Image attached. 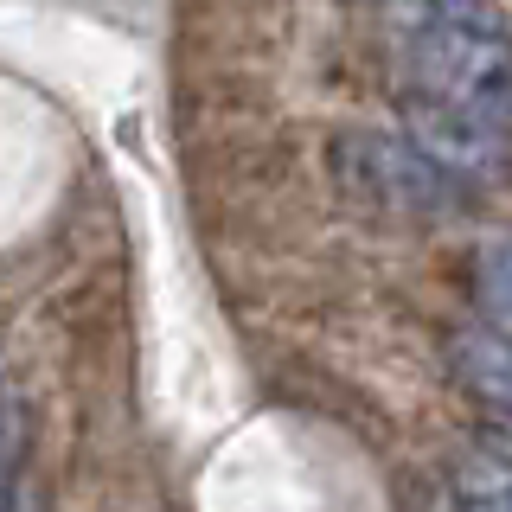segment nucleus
I'll use <instances>...</instances> for the list:
<instances>
[{
	"instance_id": "nucleus-1",
	"label": "nucleus",
	"mask_w": 512,
	"mask_h": 512,
	"mask_svg": "<svg viewBox=\"0 0 512 512\" xmlns=\"http://www.w3.org/2000/svg\"><path fill=\"white\" fill-rule=\"evenodd\" d=\"M397 90L410 96H436L455 103L480 122H500L512 109V84H506V32L493 13L480 20H455L436 32H410L397 45Z\"/></svg>"
},
{
	"instance_id": "nucleus-2",
	"label": "nucleus",
	"mask_w": 512,
	"mask_h": 512,
	"mask_svg": "<svg viewBox=\"0 0 512 512\" xmlns=\"http://www.w3.org/2000/svg\"><path fill=\"white\" fill-rule=\"evenodd\" d=\"M333 180L359 205L384 218H442L461 205V186L442 167H429L404 135H372V128H346L333 141Z\"/></svg>"
},
{
	"instance_id": "nucleus-3",
	"label": "nucleus",
	"mask_w": 512,
	"mask_h": 512,
	"mask_svg": "<svg viewBox=\"0 0 512 512\" xmlns=\"http://www.w3.org/2000/svg\"><path fill=\"white\" fill-rule=\"evenodd\" d=\"M397 116H404V141L429 167H442L461 192L487 186L506 173V128L500 122H480L455 103H436V96H410L397 90Z\"/></svg>"
},
{
	"instance_id": "nucleus-4",
	"label": "nucleus",
	"mask_w": 512,
	"mask_h": 512,
	"mask_svg": "<svg viewBox=\"0 0 512 512\" xmlns=\"http://www.w3.org/2000/svg\"><path fill=\"white\" fill-rule=\"evenodd\" d=\"M442 352H448V372H455L461 391H468L493 423H506V404H512V352H506V333L487 327V320H461V327L448 333Z\"/></svg>"
},
{
	"instance_id": "nucleus-5",
	"label": "nucleus",
	"mask_w": 512,
	"mask_h": 512,
	"mask_svg": "<svg viewBox=\"0 0 512 512\" xmlns=\"http://www.w3.org/2000/svg\"><path fill=\"white\" fill-rule=\"evenodd\" d=\"M20 468H26V404L0 384V512L20 500Z\"/></svg>"
},
{
	"instance_id": "nucleus-6",
	"label": "nucleus",
	"mask_w": 512,
	"mask_h": 512,
	"mask_svg": "<svg viewBox=\"0 0 512 512\" xmlns=\"http://www.w3.org/2000/svg\"><path fill=\"white\" fill-rule=\"evenodd\" d=\"M384 20L397 32H436V26H455V20H480L487 13V0H378Z\"/></svg>"
},
{
	"instance_id": "nucleus-7",
	"label": "nucleus",
	"mask_w": 512,
	"mask_h": 512,
	"mask_svg": "<svg viewBox=\"0 0 512 512\" xmlns=\"http://www.w3.org/2000/svg\"><path fill=\"white\" fill-rule=\"evenodd\" d=\"M455 512H512V500H506V461L500 455H474L468 468H461Z\"/></svg>"
},
{
	"instance_id": "nucleus-8",
	"label": "nucleus",
	"mask_w": 512,
	"mask_h": 512,
	"mask_svg": "<svg viewBox=\"0 0 512 512\" xmlns=\"http://www.w3.org/2000/svg\"><path fill=\"white\" fill-rule=\"evenodd\" d=\"M474 320H487V327L506 333V244H500V237L480 250V301H474Z\"/></svg>"
}]
</instances>
